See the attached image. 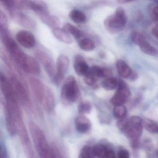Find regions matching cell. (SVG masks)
<instances>
[{
  "label": "cell",
  "mask_w": 158,
  "mask_h": 158,
  "mask_svg": "<svg viewBox=\"0 0 158 158\" xmlns=\"http://www.w3.org/2000/svg\"><path fill=\"white\" fill-rule=\"evenodd\" d=\"M2 103L4 108L6 128L9 134L11 136H14L17 133V128L12 111L9 103L5 99L3 100Z\"/></svg>",
  "instance_id": "11"
},
{
  "label": "cell",
  "mask_w": 158,
  "mask_h": 158,
  "mask_svg": "<svg viewBox=\"0 0 158 158\" xmlns=\"http://www.w3.org/2000/svg\"><path fill=\"white\" fill-rule=\"evenodd\" d=\"M74 69L78 75L85 76L89 70V67L83 56L77 55L74 58Z\"/></svg>",
  "instance_id": "15"
},
{
  "label": "cell",
  "mask_w": 158,
  "mask_h": 158,
  "mask_svg": "<svg viewBox=\"0 0 158 158\" xmlns=\"http://www.w3.org/2000/svg\"><path fill=\"white\" fill-rule=\"evenodd\" d=\"M69 58L66 55L62 54L58 57L56 63V73L53 79L56 85H60L63 81L69 68Z\"/></svg>",
  "instance_id": "8"
},
{
  "label": "cell",
  "mask_w": 158,
  "mask_h": 158,
  "mask_svg": "<svg viewBox=\"0 0 158 158\" xmlns=\"http://www.w3.org/2000/svg\"><path fill=\"white\" fill-rule=\"evenodd\" d=\"M52 34L59 41L67 44H71L73 43V40L68 33L64 29L55 27L52 30Z\"/></svg>",
  "instance_id": "18"
},
{
  "label": "cell",
  "mask_w": 158,
  "mask_h": 158,
  "mask_svg": "<svg viewBox=\"0 0 158 158\" xmlns=\"http://www.w3.org/2000/svg\"><path fill=\"white\" fill-rule=\"evenodd\" d=\"M132 1H133V0H117V1L119 3H122V4L128 3V2H130Z\"/></svg>",
  "instance_id": "45"
},
{
  "label": "cell",
  "mask_w": 158,
  "mask_h": 158,
  "mask_svg": "<svg viewBox=\"0 0 158 158\" xmlns=\"http://www.w3.org/2000/svg\"><path fill=\"white\" fill-rule=\"evenodd\" d=\"M119 158H128L129 157V153L126 150H121L118 153Z\"/></svg>",
  "instance_id": "40"
},
{
  "label": "cell",
  "mask_w": 158,
  "mask_h": 158,
  "mask_svg": "<svg viewBox=\"0 0 158 158\" xmlns=\"http://www.w3.org/2000/svg\"><path fill=\"white\" fill-rule=\"evenodd\" d=\"M115 153L112 150L109 149L108 152V155H107V158H115Z\"/></svg>",
  "instance_id": "44"
},
{
  "label": "cell",
  "mask_w": 158,
  "mask_h": 158,
  "mask_svg": "<svg viewBox=\"0 0 158 158\" xmlns=\"http://www.w3.org/2000/svg\"><path fill=\"white\" fill-rule=\"evenodd\" d=\"M131 95V92L126 84L123 81H120L115 94L111 98L110 103L114 106L123 105Z\"/></svg>",
  "instance_id": "9"
},
{
  "label": "cell",
  "mask_w": 158,
  "mask_h": 158,
  "mask_svg": "<svg viewBox=\"0 0 158 158\" xmlns=\"http://www.w3.org/2000/svg\"><path fill=\"white\" fill-rule=\"evenodd\" d=\"M35 56L41 64L46 73L53 80L56 73V67L54 60L49 53L42 49H38L35 52Z\"/></svg>",
  "instance_id": "6"
},
{
  "label": "cell",
  "mask_w": 158,
  "mask_h": 158,
  "mask_svg": "<svg viewBox=\"0 0 158 158\" xmlns=\"http://www.w3.org/2000/svg\"><path fill=\"white\" fill-rule=\"evenodd\" d=\"M151 15L153 21L158 23V4L152 9Z\"/></svg>",
  "instance_id": "39"
},
{
  "label": "cell",
  "mask_w": 158,
  "mask_h": 158,
  "mask_svg": "<svg viewBox=\"0 0 158 158\" xmlns=\"http://www.w3.org/2000/svg\"><path fill=\"white\" fill-rule=\"evenodd\" d=\"M154 1L156 2H157V3H158V0H154Z\"/></svg>",
  "instance_id": "47"
},
{
  "label": "cell",
  "mask_w": 158,
  "mask_h": 158,
  "mask_svg": "<svg viewBox=\"0 0 158 158\" xmlns=\"http://www.w3.org/2000/svg\"><path fill=\"white\" fill-rule=\"evenodd\" d=\"M143 127L145 129L151 133H158V124L152 120L148 118L142 120Z\"/></svg>",
  "instance_id": "25"
},
{
  "label": "cell",
  "mask_w": 158,
  "mask_h": 158,
  "mask_svg": "<svg viewBox=\"0 0 158 158\" xmlns=\"http://www.w3.org/2000/svg\"><path fill=\"white\" fill-rule=\"evenodd\" d=\"M127 22V18L124 10L122 8H117L115 13L108 16L104 24L105 28L111 34L117 33L123 30Z\"/></svg>",
  "instance_id": "5"
},
{
  "label": "cell",
  "mask_w": 158,
  "mask_h": 158,
  "mask_svg": "<svg viewBox=\"0 0 158 158\" xmlns=\"http://www.w3.org/2000/svg\"><path fill=\"white\" fill-rule=\"evenodd\" d=\"M29 10L34 11L39 16L49 13L48 5L43 0H29Z\"/></svg>",
  "instance_id": "17"
},
{
  "label": "cell",
  "mask_w": 158,
  "mask_h": 158,
  "mask_svg": "<svg viewBox=\"0 0 158 158\" xmlns=\"http://www.w3.org/2000/svg\"><path fill=\"white\" fill-rule=\"evenodd\" d=\"M152 35H153L155 37L157 38L158 39V24L154 27L152 30Z\"/></svg>",
  "instance_id": "42"
},
{
  "label": "cell",
  "mask_w": 158,
  "mask_h": 158,
  "mask_svg": "<svg viewBox=\"0 0 158 158\" xmlns=\"http://www.w3.org/2000/svg\"><path fill=\"white\" fill-rule=\"evenodd\" d=\"M77 110L80 114H89L92 110V105L88 102H82L78 105Z\"/></svg>",
  "instance_id": "31"
},
{
  "label": "cell",
  "mask_w": 158,
  "mask_h": 158,
  "mask_svg": "<svg viewBox=\"0 0 158 158\" xmlns=\"http://www.w3.org/2000/svg\"><path fill=\"white\" fill-rule=\"evenodd\" d=\"M78 94V86L75 78L73 76H69L62 87L61 98L62 102L66 105L74 103L77 99Z\"/></svg>",
  "instance_id": "4"
},
{
  "label": "cell",
  "mask_w": 158,
  "mask_h": 158,
  "mask_svg": "<svg viewBox=\"0 0 158 158\" xmlns=\"http://www.w3.org/2000/svg\"><path fill=\"white\" fill-rule=\"evenodd\" d=\"M29 128L35 148L39 156L41 158H52L51 146L40 127L34 122H30Z\"/></svg>",
  "instance_id": "2"
},
{
  "label": "cell",
  "mask_w": 158,
  "mask_h": 158,
  "mask_svg": "<svg viewBox=\"0 0 158 158\" xmlns=\"http://www.w3.org/2000/svg\"><path fill=\"white\" fill-rule=\"evenodd\" d=\"M10 81L17 99L24 105H29L30 104L29 95L25 86L15 75L11 76Z\"/></svg>",
  "instance_id": "7"
},
{
  "label": "cell",
  "mask_w": 158,
  "mask_h": 158,
  "mask_svg": "<svg viewBox=\"0 0 158 158\" xmlns=\"http://www.w3.org/2000/svg\"><path fill=\"white\" fill-rule=\"evenodd\" d=\"M1 37L5 48L21 69L27 73L37 75L40 73V66L37 61L23 51L9 33L1 35Z\"/></svg>",
  "instance_id": "1"
},
{
  "label": "cell",
  "mask_w": 158,
  "mask_h": 158,
  "mask_svg": "<svg viewBox=\"0 0 158 158\" xmlns=\"http://www.w3.org/2000/svg\"><path fill=\"white\" fill-rule=\"evenodd\" d=\"M131 145L132 148L134 149L138 148L139 147V139H131Z\"/></svg>",
  "instance_id": "41"
},
{
  "label": "cell",
  "mask_w": 158,
  "mask_h": 158,
  "mask_svg": "<svg viewBox=\"0 0 158 158\" xmlns=\"http://www.w3.org/2000/svg\"><path fill=\"white\" fill-rule=\"evenodd\" d=\"M78 46L81 49L86 52L93 51L96 47L94 41L89 38H85L80 40Z\"/></svg>",
  "instance_id": "24"
},
{
  "label": "cell",
  "mask_w": 158,
  "mask_h": 158,
  "mask_svg": "<svg viewBox=\"0 0 158 158\" xmlns=\"http://www.w3.org/2000/svg\"><path fill=\"white\" fill-rule=\"evenodd\" d=\"M129 125H130L129 120H127L125 117L122 118V119H119L116 123V125H117V127L123 132H124L128 128Z\"/></svg>",
  "instance_id": "34"
},
{
  "label": "cell",
  "mask_w": 158,
  "mask_h": 158,
  "mask_svg": "<svg viewBox=\"0 0 158 158\" xmlns=\"http://www.w3.org/2000/svg\"><path fill=\"white\" fill-rule=\"evenodd\" d=\"M0 154L1 158H6L7 157V148L2 136L0 138Z\"/></svg>",
  "instance_id": "38"
},
{
  "label": "cell",
  "mask_w": 158,
  "mask_h": 158,
  "mask_svg": "<svg viewBox=\"0 0 158 158\" xmlns=\"http://www.w3.org/2000/svg\"><path fill=\"white\" fill-rule=\"evenodd\" d=\"M30 87L34 96L39 103L42 104L46 92V87L40 80L35 77L29 78Z\"/></svg>",
  "instance_id": "12"
},
{
  "label": "cell",
  "mask_w": 158,
  "mask_h": 158,
  "mask_svg": "<svg viewBox=\"0 0 158 158\" xmlns=\"http://www.w3.org/2000/svg\"><path fill=\"white\" fill-rule=\"evenodd\" d=\"M139 46L140 50L148 55L152 56H156L158 55V52L156 49L150 45L146 40L142 42Z\"/></svg>",
  "instance_id": "27"
},
{
  "label": "cell",
  "mask_w": 158,
  "mask_h": 158,
  "mask_svg": "<svg viewBox=\"0 0 158 158\" xmlns=\"http://www.w3.org/2000/svg\"><path fill=\"white\" fill-rule=\"evenodd\" d=\"M0 30H8V21L7 16L2 11L0 14Z\"/></svg>",
  "instance_id": "35"
},
{
  "label": "cell",
  "mask_w": 158,
  "mask_h": 158,
  "mask_svg": "<svg viewBox=\"0 0 158 158\" xmlns=\"http://www.w3.org/2000/svg\"><path fill=\"white\" fill-rule=\"evenodd\" d=\"M76 129L77 132L85 134L91 129L92 124L90 120L84 114L77 116L75 120Z\"/></svg>",
  "instance_id": "14"
},
{
  "label": "cell",
  "mask_w": 158,
  "mask_h": 158,
  "mask_svg": "<svg viewBox=\"0 0 158 158\" xmlns=\"http://www.w3.org/2000/svg\"><path fill=\"white\" fill-rule=\"evenodd\" d=\"M93 151L95 157L99 158H107L108 152L110 149L104 145L98 144L93 147Z\"/></svg>",
  "instance_id": "28"
},
{
  "label": "cell",
  "mask_w": 158,
  "mask_h": 158,
  "mask_svg": "<svg viewBox=\"0 0 158 158\" xmlns=\"http://www.w3.org/2000/svg\"><path fill=\"white\" fill-rule=\"evenodd\" d=\"M138 78V75L135 72L133 71L130 77L128 79H130L131 81H134V80H136Z\"/></svg>",
  "instance_id": "43"
},
{
  "label": "cell",
  "mask_w": 158,
  "mask_h": 158,
  "mask_svg": "<svg viewBox=\"0 0 158 158\" xmlns=\"http://www.w3.org/2000/svg\"><path fill=\"white\" fill-rule=\"evenodd\" d=\"M119 84L117 79L115 77H107L102 82V86L107 90H112L117 88Z\"/></svg>",
  "instance_id": "26"
},
{
  "label": "cell",
  "mask_w": 158,
  "mask_h": 158,
  "mask_svg": "<svg viewBox=\"0 0 158 158\" xmlns=\"http://www.w3.org/2000/svg\"><path fill=\"white\" fill-rule=\"evenodd\" d=\"M69 16L70 19L76 23H85L87 21L86 15L80 10H73L70 11Z\"/></svg>",
  "instance_id": "21"
},
{
  "label": "cell",
  "mask_w": 158,
  "mask_h": 158,
  "mask_svg": "<svg viewBox=\"0 0 158 158\" xmlns=\"http://www.w3.org/2000/svg\"><path fill=\"white\" fill-rule=\"evenodd\" d=\"M63 29L76 40L80 39L83 36L82 32L78 28L69 23H66L64 25Z\"/></svg>",
  "instance_id": "22"
},
{
  "label": "cell",
  "mask_w": 158,
  "mask_h": 158,
  "mask_svg": "<svg viewBox=\"0 0 158 158\" xmlns=\"http://www.w3.org/2000/svg\"><path fill=\"white\" fill-rule=\"evenodd\" d=\"M127 113L126 108L123 105L114 106L113 110V114L114 118L121 119L126 117Z\"/></svg>",
  "instance_id": "29"
},
{
  "label": "cell",
  "mask_w": 158,
  "mask_h": 158,
  "mask_svg": "<svg viewBox=\"0 0 158 158\" xmlns=\"http://www.w3.org/2000/svg\"><path fill=\"white\" fill-rule=\"evenodd\" d=\"M129 122L131 127L141 135L143 127L142 119L139 116L134 115L130 118Z\"/></svg>",
  "instance_id": "23"
},
{
  "label": "cell",
  "mask_w": 158,
  "mask_h": 158,
  "mask_svg": "<svg viewBox=\"0 0 158 158\" xmlns=\"http://www.w3.org/2000/svg\"><path fill=\"white\" fill-rule=\"evenodd\" d=\"M89 73L96 78L103 77V68L94 65L89 68Z\"/></svg>",
  "instance_id": "33"
},
{
  "label": "cell",
  "mask_w": 158,
  "mask_h": 158,
  "mask_svg": "<svg viewBox=\"0 0 158 158\" xmlns=\"http://www.w3.org/2000/svg\"><path fill=\"white\" fill-rule=\"evenodd\" d=\"M47 111L50 112L54 110L55 106V97L53 91L49 87H46V92L42 103Z\"/></svg>",
  "instance_id": "16"
},
{
  "label": "cell",
  "mask_w": 158,
  "mask_h": 158,
  "mask_svg": "<svg viewBox=\"0 0 158 158\" xmlns=\"http://www.w3.org/2000/svg\"><path fill=\"white\" fill-rule=\"evenodd\" d=\"M42 22L50 27L54 28L58 27L60 21L57 16L51 15L49 13L39 16Z\"/></svg>",
  "instance_id": "20"
},
{
  "label": "cell",
  "mask_w": 158,
  "mask_h": 158,
  "mask_svg": "<svg viewBox=\"0 0 158 158\" xmlns=\"http://www.w3.org/2000/svg\"><path fill=\"white\" fill-rule=\"evenodd\" d=\"M9 12L13 20L21 26L29 29H33L36 27V23L33 19L19 11V9H13Z\"/></svg>",
  "instance_id": "10"
},
{
  "label": "cell",
  "mask_w": 158,
  "mask_h": 158,
  "mask_svg": "<svg viewBox=\"0 0 158 158\" xmlns=\"http://www.w3.org/2000/svg\"><path fill=\"white\" fill-rule=\"evenodd\" d=\"M116 66L117 71L122 77L127 79L129 78L133 71L125 61L122 60H118L116 62Z\"/></svg>",
  "instance_id": "19"
},
{
  "label": "cell",
  "mask_w": 158,
  "mask_h": 158,
  "mask_svg": "<svg viewBox=\"0 0 158 158\" xmlns=\"http://www.w3.org/2000/svg\"><path fill=\"white\" fill-rule=\"evenodd\" d=\"M13 114L15 119L17 133L19 135L24 151L28 158H34L35 153L27 129L23 120L21 110L14 112Z\"/></svg>",
  "instance_id": "3"
},
{
  "label": "cell",
  "mask_w": 158,
  "mask_h": 158,
  "mask_svg": "<svg viewBox=\"0 0 158 158\" xmlns=\"http://www.w3.org/2000/svg\"><path fill=\"white\" fill-rule=\"evenodd\" d=\"M95 157L93 147L85 146L82 148L79 153V158H87Z\"/></svg>",
  "instance_id": "30"
},
{
  "label": "cell",
  "mask_w": 158,
  "mask_h": 158,
  "mask_svg": "<svg viewBox=\"0 0 158 158\" xmlns=\"http://www.w3.org/2000/svg\"><path fill=\"white\" fill-rule=\"evenodd\" d=\"M16 40L20 45L27 49L32 48L36 44L35 38L32 33L26 30H21L16 34Z\"/></svg>",
  "instance_id": "13"
},
{
  "label": "cell",
  "mask_w": 158,
  "mask_h": 158,
  "mask_svg": "<svg viewBox=\"0 0 158 158\" xmlns=\"http://www.w3.org/2000/svg\"><path fill=\"white\" fill-rule=\"evenodd\" d=\"M2 4L8 10L16 9V3L17 0H0Z\"/></svg>",
  "instance_id": "36"
},
{
  "label": "cell",
  "mask_w": 158,
  "mask_h": 158,
  "mask_svg": "<svg viewBox=\"0 0 158 158\" xmlns=\"http://www.w3.org/2000/svg\"><path fill=\"white\" fill-rule=\"evenodd\" d=\"M130 38L132 42L138 46L145 40L144 36L136 31H133L131 32Z\"/></svg>",
  "instance_id": "32"
},
{
  "label": "cell",
  "mask_w": 158,
  "mask_h": 158,
  "mask_svg": "<svg viewBox=\"0 0 158 158\" xmlns=\"http://www.w3.org/2000/svg\"><path fill=\"white\" fill-rule=\"evenodd\" d=\"M156 157H158V150L157 151V152H156Z\"/></svg>",
  "instance_id": "46"
},
{
  "label": "cell",
  "mask_w": 158,
  "mask_h": 158,
  "mask_svg": "<svg viewBox=\"0 0 158 158\" xmlns=\"http://www.w3.org/2000/svg\"><path fill=\"white\" fill-rule=\"evenodd\" d=\"M84 81L88 85L93 86L96 84L97 78L90 74L88 72L84 76Z\"/></svg>",
  "instance_id": "37"
}]
</instances>
